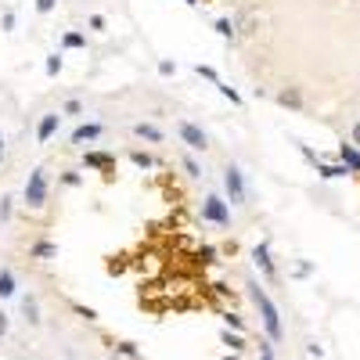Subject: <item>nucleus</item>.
<instances>
[{
    "label": "nucleus",
    "instance_id": "obj_1",
    "mask_svg": "<svg viewBox=\"0 0 360 360\" xmlns=\"http://www.w3.org/2000/svg\"><path fill=\"white\" fill-rule=\"evenodd\" d=\"M252 288V299H256V307H259V314H263V324H266V335L270 339H281V317H278V310H274V303L266 299V292L252 281L249 285Z\"/></svg>",
    "mask_w": 360,
    "mask_h": 360
},
{
    "label": "nucleus",
    "instance_id": "obj_2",
    "mask_svg": "<svg viewBox=\"0 0 360 360\" xmlns=\"http://www.w3.org/2000/svg\"><path fill=\"white\" fill-rule=\"evenodd\" d=\"M25 202L33 205V209H40L47 202V173L44 169L29 173V180H25Z\"/></svg>",
    "mask_w": 360,
    "mask_h": 360
},
{
    "label": "nucleus",
    "instance_id": "obj_3",
    "mask_svg": "<svg viewBox=\"0 0 360 360\" xmlns=\"http://www.w3.org/2000/svg\"><path fill=\"white\" fill-rule=\"evenodd\" d=\"M224 188H227L231 202H245V184H242V169H238V166L224 169Z\"/></svg>",
    "mask_w": 360,
    "mask_h": 360
},
{
    "label": "nucleus",
    "instance_id": "obj_4",
    "mask_svg": "<svg viewBox=\"0 0 360 360\" xmlns=\"http://www.w3.org/2000/svg\"><path fill=\"white\" fill-rule=\"evenodd\" d=\"M202 217H205V220H213V224H231L227 205H224V198H217V195H209V198H205V205H202Z\"/></svg>",
    "mask_w": 360,
    "mask_h": 360
},
{
    "label": "nucleus",
    "instance_id": "obj_5",
    "mask_svg": "<svg viewBox=\"0 0 360 360\" xmlns=\"http://www.w3.org/2000/svg\"><path fill=\"white\" fill-rule=\"evenodd\" d=\"M180 137H184V141H188L191 148H198V152H202V148L209 144V141H205V134H202V130H198L195 123H180Z\"/></svg>",
    "mask_w": 360,
    "mask_h": 360
},
{
    "label": "nucleus",
    "instance_id": "obj_6",
    "mask_svg": "<svg viewBox=\"0 0 360 360\" xmlns=\"http://www.w3.org/2000/svg\"><path fill=\"white\" fill-rule=\"evenodd\" d=\"M58 119H62L58 112H51V115H44V119H40V127H37V137H40V141H51V134L58 130Z\"/></svg>",
    "mask_w": 360,
    "mask_h": 360
},
{
    "label": "nucleus",
    "instance_id": "obj_7",
    "mask_svg": "<svg viewBox=\"0 0 360 360\" xmlns=\"http://www.w3.org/2000/svg\"><path fill=\"white\" fill-rule=\"evenodd\" d=\"M98 137H101V127H98V123L76 127V134H72V141H76V144H83V141H98Z\"/></svg>",
    "mask_w": 360,
    "mask_h": 360
},
{
    "label": "nucleus",
    "instance_id": "obj_8",
    "mask_svg": "<svg viewBox=\"0 0 360 360\" xmlns=\"http://www.w3.org/2000/svg\"><path fill=\"white\" fill-rule=\"evenodd\" d=\"M134 134H137L141 141H152V144H155V141H162V130H159V127H152V123H137V127H134Z\"/></svg>",
    "mask_w": 360,
    "mask_h": 360
},
{
    "label": "nucleus",
    "instance_id": "obj_9",
    "mask_svg": "<svg viewBox=\"0 0 360 360\" xmlns=\"http://www.w3.org/2000/svg\"><path fill=\"white\" fill-rule=\"evenodd\" d=\"M252 259L263 266V274L270 278V274H274V263H270V252H266V245H256V252H252Z\"/></svg>",
    "mask_w": 360,
    "mask_h": 360
},
{
    "label": "nucleus",
    "instance_id": "obj_10",
    "mask_svg": "<svg viewBox=\"0 0 360 360\" xmlns=\"http://www.w3.org/2000/svg\"><path fill=\"white\" fill-rule=\"evenodd\" d=\"M339 155H342V162H346V166H353V169H360V152H356V148H349V144H342V152H339Z\"/></svg>",
    "mask_w": 360,
    "mask_h": 360
},
{
    "label": "nucleus",
    "instance_id": "obj_11",
    "mask_svg": "<svg viewBox=\"0 0 360 360\" xmlns=\"http://www.w3.org/2000/svg\"><path fill=\"white\" fill-rule=\"evenodd\" d=\"M15 292V278H11V270H0V295H11Z\"/></svg>",
    "mask_w": 360,
    "mask_h": 360
},
{
    "label": "nucleus",
    "instance_id": "obj_12",
    "mask_svg": "<svg viewBox=\"0 0 360 360\" xmlns=\"http://www.w3.org/2000/svg\"><path fill=\"white\" fill-rule=\"evenodd\" d=\"M22 310H25V321H29V324H37V321H40V317H37V303H33V299H25Z\"/></svg>",
    "mask_w": 360,
    "mask_h": 360
},
{
    "label": "nucleus",
    "instance_id": "obj_13",
    "mask_svg": "<svg viewBox=\"0 0 360 360\" xmlns=\"http://www.w3.org/2000/svg\"><path fill=\"white\" fill-rule=\"evenodd\" d=\"M33 256H40V259H47V256H54V245H51V242H40V245L33 249Z\"/></svg>",
    "mask_w": 360,
    "mask_h": 360
},
{
    "label": "nucleus",
    "instance_id": "obj_14",
    "mask_svg": "<svg viewBox=\"0 0 360 360\" xmlns=\"http://www.w3.org/2000/svg\"><path fill=\"white\" fill-rule=\"evenodd\" d=\"M58 69H62V58L51 54V58H47V76H58Z\"/></svg>",
    "mask_w": 360,
    "mask_h": 360
},
{
    "label": "nucleus",
    "instance_id": "obj_15",
    "mask_svg": "<svg viewBox=\"0 0 360 360\" xmlns=\"http://www.w3.org/2000/svg\"><path fill=\"white\" fill-rule=\"evenodd\" d=\"M217 33H220V37H234V29H231V22H227V18H220V22H217Z\"/></svg>",
    "mask_w": 360,
    "mask_h": 360
},
{
    "label": "nucleus",
    "instance_id": "obj_16",
    "mask_svg": "<svg viewBox=\"0 0 360 360\" xmlns=\"http://www.w3.org/2000/svg\"><path fill=\"white\" fill-rule=\"evenodd\" d=\"M278 101H281V105H299V94H295V90H285Z\"/></svg>",
    "mask_w": 360,
    "mask_h": 360
},
{
    "label": "nucleus",
    "instance_id": "obj_17",
    "mask_svg": "<svg viewBox=\"0 0 360 360\" xmlns=\"http://www.w3.org/2000/svg\"><path fill=\"white\" fill-rule=\"evenodd\" d=\"M112 159L108 155H86V166H108Z\"/></svg>",
    "mask_w": 360,
    "mask_h": 360
},
{
    "label": "nucleus",
    "instance_id": "obj_18",
    "mask_svg": "<svg viewBox=\"0 0 360 360\" xmlns=\"http://www.w3.org/2000/svg\"><path fill=\"white\" fill-rule=\"evenodd\" d=\"M134 162H137L141 169H148V166H152V155H144V152H134Z\"/></svg>",
    "mask_w": 360,
    "mask_h": 360
},
{
    "label": "nucleus",
    "instance_id": "obj_19",
    "mask_svg": "<svg viewBox=\"0 0 360 360\" xmlns=\"http://www.w3.org/2000/svg\"><path fill=\"white\" fill-rule=\"evenodd\" d=\"M65 47H83V37L79 33H65Z\"/></svg>",
    "mask_w": 360,
    "mask_h": 360
},
{
    "label": "nucleus",
    "instance_id": "obj_20",
    "mask_svg": "<svg viewBox=\"0 0 360 360\" xmlns=\"http://www.w3.org/2000/svg\"><path fill=\"white\" fill-rule=\"evenodd\" d=\"M224 342H227L231 349H242V339H238V335H231V332H224Z\"/></svg>",
    "mask_w": 360,
    "mask_h": 360
},
{
    "label": "nucleus",
    "instance_id": "obj_21",
    "mask_svg": "<svg viewBox=\"0 0 360 360\" xmlns=\"http://www.w3.org/2000/svg\"><path fill=\"white\" fill-rule=\"evenodd\" d=\"M184 169H188V173H191V176H198V173H202V169H198V162H195V159H184Z\"/></svg>",
    "mask_w": 360,
    "mask_h": 360
},
{
    "label": "nucleus",
    "instance_id": "obj_22",
    "mask_svg": "<svg viewBox=\"0 0 360 360\" xmlns=\"http://www.w3.org/2000/svg\"><path fill=\"white\" fill-rule=\"evenodd\" d=\"M51 8H54V0H37V11H44V15H47Z\"/></svg>",
    "mask_w": 360,
    "mask_h": 360
},
{
    "label": "nucleus",
    "instance_id": "obj_23",
    "mask_svg": "<svg viewBox=\"0 0 360 360\" xmlns=\"http://www.w3.org/2000/svg\"><path fill=\"white\" fill-rule=\"evenodd\" d=\"M353 144H356V148H360V123H356V127H353Z\"/></svg>",
    "mask_w": 360,
    "mask_h": 360
},
{
    "label": "nucleus",
    "instance_id": "obj_24",
    "mask_svg": "<svg viewBox=\"0 0 360 360\" xmlns=\"http://www.w3.org/2000/svg\"><path fill=\"white\" fill-rule=\"evenodd\" d=\"M4 332H8V317H4V314H0V335H4Z\"/></svg>",
    "mask_w": 360,
    "mask_h": 360
},
{
    "label": "nucleus",
    "instance_id": "obj_25",
    "mask_svg": "<svg viewBox=\"0 0 360 360\" xmlns=\"http://www.w3.org/2000/svg\"><path fill=\"white\" fill-rule=\"evenodd\" d=\"M263 360H274V353H270V346H263Z\"/></svg>",
    "mask_w": 360,
    "mask_h": 360
},
{
    "label": "nucleus",
    "instance_id": "obj_26",
    "mask_svg": "<svg viewBox=\"0 0 360 360\" xmlns=\"http://www.w3.org/2000/svg\"><path fill=\"white\" fill-rule=\"evenodd\" d=\"M0 159H4V141H0Z\"/></svg>",
    "mask_w": 360,
    "mask_h": 360
}]
</instances>
